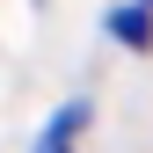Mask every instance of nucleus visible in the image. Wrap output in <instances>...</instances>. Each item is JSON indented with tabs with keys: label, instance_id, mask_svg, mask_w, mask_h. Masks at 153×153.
<instances>
[{
	"label": "nucleus",
	"instance_id": "1",
	"mask_svg": "<svg viewBox=\"0 0 153 153\" xmlns=\"http://www.w3.org/2000/svg\"><path fill=\"white\" fill-rule=\"evenodd\" d=\"M88 117H95V102H88V95L59 102V109L44 117V131H36V146H29V153H80V131H88Z\"/></svg>",
	"mask_w": 153,
	"mask_h": 153
},
{
	"label": "nucleus",
	"instance_id": "2",
	"mask_svg": "<svg viewBox=\"0 0 153 153\" xmlns=\"http://www.w3.org/2000/svg\"><path fill=\"white\" fill-rule=\"evenodd\" d=\"M109 36H117V44H131V51H146V44H153V7L124 0V7L109 15Z\"/></svg>",
	"mask_w": 153,
	"mask_h": 153
},
{
	"label": "nucleus",
	"instance_id": "3",
	"mask_svg": "<svg viewBox=\"0 0 153 153\" xmlns=\"http://www.w3.org/2000/svg\"><path fill=\"white\" fill-rule=\"evenodd\" d=\"M139 7H153V0H139Z\"/></svg>",
	"mask_w": 153,
	"mask_h": 153
}]
</instances>
